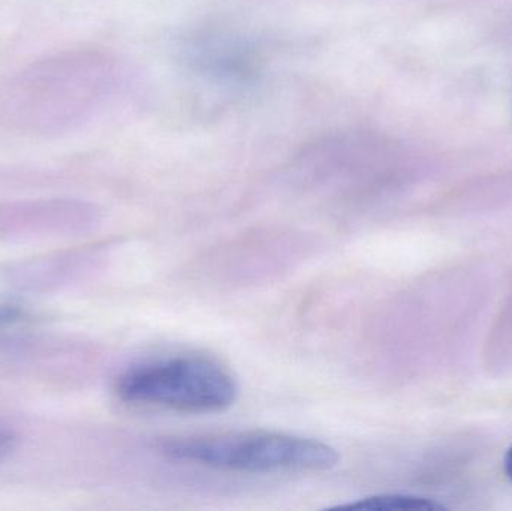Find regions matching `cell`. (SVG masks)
Returning <instances> with one entry per match:
<instances>
[{
    "mask_svg": "<svg viewBox=\"0 0 512 511\" xmlns=\"http://www.w3.org/2000/svg\"><path fill=\"white\" fill-rule=\"evenodd\" d=\"M159 450L171 461L237 474L321 473L340 461L330 444L279 432L170 438Z\"/></svg>",
    "mask_w": 512,
    "mask_h": 511,
    "instance_id": "6da1fadb",
    "label": "cell"
},
{
    "mask_svg": "<svg viewBox=\"0 0 512 511\" xmlns=\"http://www.w3.org/2000/svg\"><path fill=\"white\" fill-rule=\"evenodd\" d=\"M123 402L185 414H213L236 404L233 372L210 357L182 354L132 366L116 383Z\"/></svg>",
    "mask_w": 512,
    "mask_h": 511,
    "instance_id": "7a4b0ae2",
    "label": "cell"
},
{
    "mask_svg": "<svg viewBox=\"0 0 512 511\" xmlns=\"http://www.w3.org/2000/svg\"><path fill=\"white\" fill-rule=\"evenodd\" d=\"M189 62L195 71L224 81H246L255 77L259 56L248 41L224 33H209L192 42Z\"/></svg>",
    "mask_w": 512,
    "mask_h": 511,
    "instance_id": "3957f363",
    "label": "cell"
},
{
    "mask_svg": "<svg viewBox=\"0 0 512 511\" xmlns=\"http://www.w3.org/2000/svg\"><path fill=\"white\" fill-rule=\"evenodd\" d=\"M345 509L354 510H405V511H439L444 510V504L436 503L429 498L415 497V495H373L363 498L355 503L346 504Z\"/></svg>",
    "mask_w": 512,
    "mask_h": 511,
    "instance_id": "277c9868",
    "label": "cell"
},
{
    "mask_svg": "<svg viewBox=\"0 0 512 511\" xmlns=\"http://www.w3.org/2000/svg\"><path fill=\"white\" fill-rule=\"evenodd\" d=\"M14 443L15 438L14 435H12V432L0 426V456L11 452L12 447H14Z\"/></svg>",
    "mask_w": 512,
    "mask_h": 511,
    "instance_id": "5b68a950",
    "label": "cell"
},
{
    "mask_svg": "<svg viewBox=\"0 0 512 511\" xmlns=\"http://www.w3.org/2000/svg\"><path fill=\"white\" fill-rule=\"evenodd\" d=\"M20 317V312L15 308H0V326L12 323Z\"/></svg>",
    "mask_w": 512,
    "mask_h": 511,
    "instance_id": "8992f818",
    "label": "cell"
},
{
    "mask_svg": "<svg viewBox=\"0 0 512 511\" xmlns=\"http://www.w3.org/2000/svg\"><path fill=\"white\" fill-rule=\"evenodd\" d=\"M504 467L505 474H507L508 479L512 482V446L508 450L507 456H505Z\"/></svg>",
    "mask_w": 512,
    "mask_h": 511,
    "instance_id": "52a82bcc",
    "label": "cell"
}]
</instances>
